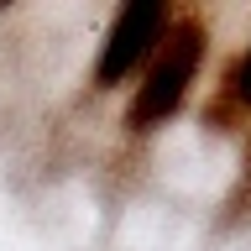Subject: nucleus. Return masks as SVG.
<instances>
[{"instance_id": "f257e3e1", "label": "nucleus", "mask_w": 251, "mask_h": 251, "mask_svg": "<svg viewBox=\"0 0 251 251\" xmlns=\"http://www.w3.org/2000/svg\"><path fill=\"white\" fill-rule=\"evenodd\" d=\"M204 26L194 16H173L168 37L162 47L152 52V63L141 68V84L131 94V131H152V126H168L178 110H183L188 89H194V78L204 68Z\"/></svg>"}, {"instance_id": "f03ea898", "label": "nucleus", "mask_w": 251, "mask_h": 251, "mask_svg": "<svg viewBox=\"0 0 251 251\" xmlns=\"http://www.w3.org/2000/svg\"><path fill=\"white\" fill-rule=\"evenodd\" d=\"M173 16L178 11L173 5H157V0L115 11V21L105 31V47H100V63H94V89H121L136 68H147L152 52L162 47V37H168Z\"/></svg>"}, {"instance_id": "7ed1b4c3", "label": "nucleus", "mask_w": 251, "mask_h": 251, "mask_svg": "<svg viewBox=\"0 0 251 251\" xmlns=\"http://www.w3.org/2000/svg\"><path fill=\"white\" fill-rule=\"evenodd\" d=\"M225 105L251 110V42H246V52L235 58V68L225 74Z\"/></svg>"}]
</instances>
